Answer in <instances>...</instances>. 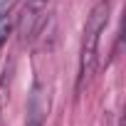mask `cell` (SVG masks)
<instances>
[{
    "instance_id": "7a4b0ae2",
    "label": "cell",
    "mask_w": 126,
    "mask_h": 126,
    "mask_svg": "<svg viewBox=\"0 0 126 126\" xmlns=\"http://www.w3.org/2000/svg\"><path fill=\"white\" fill-rule=\"evenodd\" d=\"M49 114V92L45 84H35L30 89V99H27V116H25V126H45Z\"/></svg>"
},
{
    "instance_id": "3957f363",
    "label": "cell",
    "mask_w": 126,
    "mask_h": 126,
    "mask_svg": "<svg viewBox=\"0 0 126 126\" xmlns=\"http://www.w3.org/2000/svg\"><path fill=\"white\" fill-rule=\"evenodd\" d=\"M10 27H13V20L8 13H0V49H3V45L8 42L10 37Z\"/></svg>"
},
{
    "instance_id": "6da1fadb",
    "label": "cell",
    "mask_w": 126,
    "mask_h": 126,
    "mask_svg": "<svg viewBox=\"0 0 126 126\" xmlns=\"http://www.w3.org/2000/svg\"><path fill=\"white\" fill-rule=\"evenodd\" d=\"M109 15H111V0H99V3L89 10L87 15V25H84V37H82V52H79V77H77V89H82L99 62V42H101V32L109 25Z\"/></svg>"
},
{
    "instance_id": "277c9868",
    "label": "cell",
    "mask_w": 126,
    "mask_h": 126,
    "mask_svg": "<svg viewBox=\"0 0 126 126\" xmlns=\"http://www.w3.org/2000/svg\"><path fill=\"white\" fill-rule=\"evenodd\" d=\"M35 3H42V0H35Z\"/></svg>"
}]
</instances>
